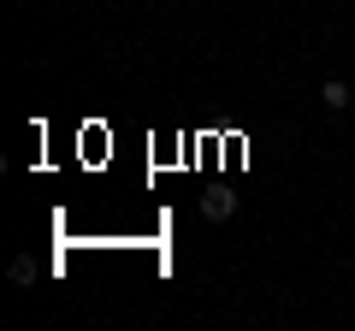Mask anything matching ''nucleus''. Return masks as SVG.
<instances>
[{
  "instance_id": "nucleus-1",
  "label": "nucleus",
  "mask_w": 355,
  "mask_h": 331,
  "mask_svg": "<svg viewBox=\"0 0 355 331\" xmlns=\"http://www.w3.org/2000/svg\"><path fill=\"white\" fill-rule=\"evenodd\" d=\"M320 101H326L331 113H343V107H349V83H338V77H331L326 89H320Z\"/></svg>"
},
{
  "instance_id": "nucleus-2",
  "label": "nucleus",
  "mask_w": 355,
  "mask_h": 331,
  "mask_svg": "<svg viewBox=\"0 0 355 331\" xmlns=\"http://www.w3.org/2000/svg\"><path fill=\"white\" fill-rule=\"evenodd\" d=\"M231 207H237V195L219 190V195H207V202H202V213H207V219H231Z\"/></svg>"
}]
</instances>
